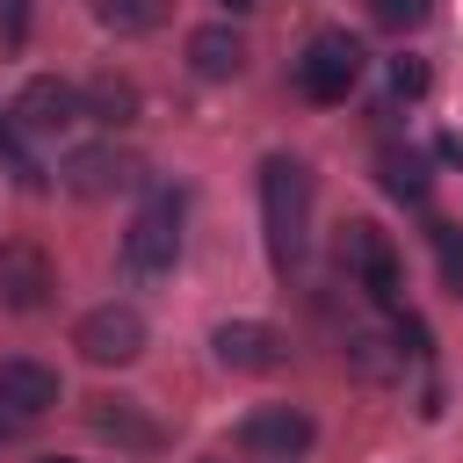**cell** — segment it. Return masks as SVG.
<instances>
[{
	"label": "cell",
	"mask_w": 463,
	"mask_h": 463,
	"mask_svg": "<svg viewBox=\"0 0 463 463\" xmlns=\"http://www.w3.org/2000/svg\"><path fill=\"white\" fill-rule=\"evenodd\" d=\"M260 224H268L275 275H297L304 246H311V174H304V159H289V152L260 159Z\"/></svg>",
	"instance_id": "6da1fadb"
},
{
	"label": "cell",
	"mask_w": 463,
	"mask_h": 463,
	"mask_svg": "<svg viewBox=\"0 0 463 463\" xmlns=\"http://www.w3.org/2000/svg\"><path fill=\"white\" fill-rule=\"evenodd\" d=\"M340 268H347V282H354L369 304L398 311V297H405V260H398V246H391L369 217H354V224L340 232Z\"/></svg>",
	"instance_id": "7a4b0ae2"
},
{
	"label": "cell",
	"mask_w": 463,
	"mask_h": 463,
	"mask_svg": "<svg viewBox=\"0 0 463 463\" xmlns=\"http://www.w3.org/2000/svg\"><path fill=\"white\" fill-rule=\"evenodd\" d=\"M354 80H362V43H354L347 29H318V36L297 51V94H304V101L333 109V101L354 94Z\"/></svg>",
	"instance_id": "3957f363"
},
{
	"label": "cell",
	"mask_w": 463,
	"mask_h": 463,
	"mask_svg": "<svg viewBox=\"0 0 463 463\" xmlns=\"http://www.w3.org/2000/svg\"><path fill=\"white\" fill-rule=\"evenodd\" d=\"M174 260H181V195L174 188H152L145 210L123 232V268L130 275H166Z\"/></svg>",
	"instance_id": "277c9868"
},
{
	"label": "cell",
	"mask_w": 463,
	"mask_h": 463,
	"mask_svg": "<svg viewBox=\"0 0 463 463\" xmlns=\"http://www.w3.org/2000/svg\"><path fill=\"white\" fill-rule=\"evenodd\" d=\"M311 441H318V427H311L304 405H253L239 420V456L246 463H304Z\"/></svg>",
	"instance_id": "5b68a950"
},
{
	"label": "cell",
	"mask_w": 463,
	"mask_h": 463,
	"mask_svg": "<svg viewBox=\"0 0 463 463\" xmlns=\"http://www.w3.org/2000/svg\"><path fill=\"white\" fill-rule=\"evenodd\" d=\"M72 347L94 362V369H123L145 354V311L137 304H94L80 326H72Z\"/></svg>",
	"instance_id": "8992f818"
},
{
	"label": "cell",
	"mask_w": 463,
	"mask_h": 463,
	"mask_svg": "<svg viewBox=\"0 0 463 463\" xmlns=\"http://www.w3.org/2000/svg\"><path fill=\"white\" fill-rule=\"evenodd\" d=\"M51 297H58L51 253H43L36 239H7V246H0V311L36 318V311H51Z\"/></svg>",
	"instance_id": "52a82bcc"
},
{
	"label": "cell",
	"mask_w": 463,
	"mask_h": 463,
	"mask_svg": "<svg viewBox=\"0 0 463 463\" xmlns=\"http://www.w3.org/2000/svg\"><path fill=\"white\" fill-rule=\"evenodd\" d=\"M210 347H217V362L239 369V376H275V369L289 362V340H282L268 318H224V326L210 333Z\"/></svg>",
	"instance_id": "ba28073f"
},
{
	"label": "cell",
	"mask_w": 463,
	"mask_h": 463,
	"mask_svg": "<svg viewBox=\"0 0 463 463\" xmlns=\"http://www.w3.org/2000/svg\"><path fill=\"white\" fill-rule=\"evenodd\" d=\"M14 130L22 137H58V130H72L80 123V87L72 80H58V72H36L22 94H14Z\"/></svg>",
	"instance_id": "9c48e42d"
},
{
	"label": "cell",
	"mask_w": 463,
	"mask_h": 463,
	"mask_svg": "<svg viewBox=\"0 0 463 463\" xmlns=\"http://www.w3.org/2000/svg\"><path fill=\"white\" fill-rule=\"evenodd\" d=\"M58 181H65L72 195L101 203V195H116V188H137V159H130L123 145H80V152H65Z\"/></svg>",
	"instance_id": "30bf717a"
},
{
	"label": "cell",
	"mask_w": 463,
	"mask_h": 463,
	"mask_svg": "<svg viewBox=\"0 0 463 463\" xmlns=\"http://www.w3.org/2000/svg\"><path fill=\"white\" fill-rule=\"evenodd\" d=\"M87 427L101 434V441H116V449H130V456H159L166 449V427L137 405V398H87Z\"/></svg>",
	"instance_id": "8fae6325"
},
{
	"label": "cell",
	"mask_w": 463,
	"mask_h": 463,
	"mask_svg": "<svg viewBox=\"0 0 463 463\" xmlns=\"http://www.w3.org/2000/svg\"><path fill=\"white\" fill-rule=\"evenodd\" d=\"M0 405H7L14 420L51 412V405H58V369H43L36 354H7V362H0Z\"/></svg>",
	"instance_id": "7c38bea8"
},
{
	"label": "cell",
	"mask_w": 463,
	"mask_h": 463,
	"mask_svg": "<svg viewBox=\"0 0 463 463\" xmlns=\"http://www.w3.org/2000/svg\"><path fill=\"white\" fill-rule=\"evenodd\" d=\"M188 72H195V80H239V72H246V36H239L232 22H203V29L188 36Z\"/></svg>",
	"instance_id": "4fadbf2b"
},
{
	"label": "cell",
	"mask_w": 463,
	"mask_h": 463,
	"mask_svg": "<svg viewBox=\"0 0 463 463\" xmlns=\"http://www.w3.org/2000/svg\"><path fill=\"white\" fill-rule=\"evenodd\" d=\"M137 80L130 72H94L87 87H80V116H94V123H109V130H123V123H137Z\"/></svg>",
	"instance_id": "5bb4252c"
},
{
	"label": "cell",
	"mask_w": 463,
	"mask_h": 463,
	"mask_svg": "<svg viewBox=\"0 0 463 463\" xmlns=\"http://www.w3.org/2000/svg\"><path fill=\"white\" fill-rule=\"evenodd\" d=\"M376 181H383V195H398V203H427V159H420L412 145H383V152H376Z\"/></svg>",
	"instance_id": "9a60e30c"
},
{
	"label": "cell",
	"mask_w": 463,
	"mask_h": 463,
	"mask_svg": "<svg viewBox=\"0 0 463 463\" xmlns=\"http://www.w3.org/2000/svg\"><path fill=\"white\" fill-rule=\"evenodd\" d=\"M166 7L174 0H94V22L116 29V36H152L166 22Z\"/></svg>",
	"instance_id": "2e32d148"
},
{
	"label": "cell",
	"mask_w": 463,
	"mask_h": 463,
	"mask_svg": "<svg viewBox=\"0 0 463 463\" xmlns=\"http://www.w3.org/2000/svg\"><path fill=\"white\" fill-rule=\"evenodd\" d=\"M347 362H354V376H369V383H391V376L405 369V354H391V340H376V333H347Z\"/></svg>",
	"instance_id": "e0dca14e"
},
{
	"label": "cell",
	"mask_w": 463,
	"mask_h": 463,
	"mask_svg": "<svg viewBox=\"0 0 463 463\" xmlns=\"http://www.w3.org/2000/svg\"><path fill=\"white\" fill-rule=\"evenodd\" d=\"M434 260H441V282L463 297V232L456 224H434Z\"/></svg>",
	"instance_id": "ac0fdd59"
},
{
	"label": "cell",
	"mask_w": 463,
	"mask_h": 463,
	"mask_svg": "<svg viewBox=\"0 0 463 463\" xmlns=\"http://www.w3.org/2000/svg\"><path fill=\"white\" fill-rule=\"evenodd\" d=\"M369 14H376L383 29H398V36H405V29H420V22L434 14V0H369Z\"/></svg>",
	"instance_id": "d6986e66"
},
{
	"label": "cell",
	"mask_w": 463,
	"mask_h": 463,
	"mask_svg": "<svg viewBox=\"0 0 463 463\" xmlns=\"http://www.w3.org/2000/svg\"><path fill=\"white\" fill-rule=\"evenodd\" d=\"M391 94L420 101V94H427V65H420V58H391Z\"/></svg>",
	"instance_id": "ffe728a7"
},
{
	"label": "cell",
	"mask_w": 463,
	"mask_h": 463,
	"mask_svg": "<svg viewBox=\"0 0 463 463\" xmlns=\"http://www.w3.org/2000/svg\"><path fill=\"white\" fill-rule=\"evenodd\" d=\"M22 29H29V0H7V43H22Z\"/></svg>",
	"instance_id": "44dd1931"
},
{
	"label": "cell",
	"mask_w": 463,
	"mask_h": 463,
	"mask_svg": "<svg viewBox=\"0 0 463 463\" xmlns=\"http://www.w3.org/2000/svg\"><path fill=\"white\" fill-rule=\"evenodd\" d=\"M441 159H449V166H463V137H456V130L441 137Z\"/></svg>",
	"instance_id": "7402d4cb"
},
{
	"label": "cell",
	"mask_w": 463,
	"mask_h": 463,
	"mask_svg": "<svg viewBox=\"0 0 463 463\" xmlns=\"http://www.w3.org/2000/svg\"><path fill=\"white\" fill-rule=\"evenodd\" d=\"M217 7H224V14H253L260 0H217Z\"/></svg>",
	"instance_id": "603a6c76"
},
{
	"label": "cell",
	"mask_w": 463,
	"mask_h": 463,
	"mask_svg": "<svg viewBox=\"0 0 463 463\" xmlns=\"http://www.w3.org/2000/svg\"><path fill=\"white\" fill-rule=\"evenodd\" d=\"M7 420H14V412H7V405H0V441H7Z\"/></svg>",
	"instance_id": "cb8c5ba5"
},
{
	"label": "cell",
	"mask_w": 463,
	"mask_h": 463,
	"mask_svg": "<svg viewBox=\"0 0 463 463\" xmlns=\"http://www.w3.org/2000/svg\"><path fill=\"white\" fill-rule=\"evenodd\" d=\"M43 463H72V456H43Z\"/></svg>",
	"instance_id": "d4e9b609"
},
{
	"label": "cell",
	"mask_w": 463,
	"mask_h": 463,
	"mask_svg": "<svg viewBox=\"0 0 463 463\" xmlns=\"http://www.w3.org/2000/svg\"><path fill=\"white\" fill-rule=\"evenodd\" d=\"M203 463H217V456H203Z\"/></svg>",
	"instance_id": "484cf974"
}]
</instances>
